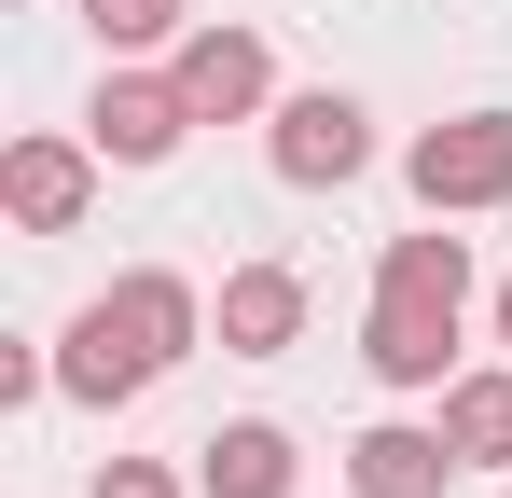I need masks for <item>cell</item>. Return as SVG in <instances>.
I'll use <instances>...</instances> for the list:
<instances>
[{
  "label": "cell",
  "mask_w": 512,
  "mask_h": 498,
  "mask_svg": "<svg viewBox=\"0 0 512 498\" xmlns=\"http://www.w3.org/2000/svg\"><path fill=\"white\" fill-rule=\"evenodd\" d=\"M457 332H471V236H388L374 263V319H360V360H374V388H402V402H443L457 388Z\"/></svg>",
  "instance_id": "obj_1"
},
{
  "label": "cell",
  "mask_w": 512,
  "mask_h": 498,
  "mask_svg": "<svg viewBox=\"0 0 512 498\" xmlns=\"http://www.w3.org/2000/svg\"><path fill=\"white\" fill-rule=\"evenodd\" d=\"M429 222H471V208H512V111H443L416 125V153H402Z\"/></svg>",
  "instance_id": "obj_2"
},
{
  "label": "cell",
  "mask_w": 512,
  "mask_h": 498,
  "mask_svg": "<svg viewBox=\"0 0 512 498\" xmlns=\"http://www.w3.org/2000/svg\"><path fill=\"white\" fill-rule=\"evenodd\" d=\"M263 166H277L291 194H346V180L374 166V111H360L346 83H305V97L263 111Z\"/></svg>",
  "instance_id": "obj_3"
},
{
  "label": "cell",
  "mask_w": 512,
  "mask_h": 498,
  "mask_svg": "<svg viewBox=\"0 0 512 498\" xmlns=\"http://www.w3.org/2000/svg\"><path fill=\"white\" fill-rule=\"evenodd\" d=\"M167 70H180V97H194V125H250V111H277V56H263V28H236V14L180 28Z\"/></svg>",
  "instance_id": "obj_4"
},
{
  "label": "cell",
  "mask_w": 512,
  "mask_h": 498,
  "mask_svg": "<svg viewBox=\"0 0 512 498\" xmlns=\"http://www.w3.org/2000/svg\"><path fill=\"white\" fill-rule=\"evenodd\" d=\"M84 139H97L111 166H167L180 139H194L180 70H125V56H111V70H97V97H84Z\"/></svg>",
  "instance_id": "obj_5"
},
{
  "label": "cell",
  "mask_w": 512,
  "mask_h": 498,
  "mask_svg": "<svg viewBox=\"0 0 512 498\" xmlns=\"http://www.w3.org/2000/svg\"><path fill=\"white\" fill-rule=\"evenodd\" d=\"M97 139H14L0 153V208L28 222V236H84V208H97Z\"/></svg>",
  "instance_id": "obj_6"
},
{
  "label": "cell",
  "mask_w": 512,
  "mask_h": 498,
  "mask_svg": "<svg viewBox=\"0 0 512 498\" xmlns=\"http://www.w3.org/2000/svg\"><path fill=\"white\" fill-rule=\"evenodd\" d=\"M97 319L125 332V346H139L153 374H180V360L208 346V291H194V277H167V263H125V277L97 291Z\"/></svg>",
  "instance_id": "obj_7"
},
{
  "label": "cell",
  "mask_w": 512,
  "mask_h": 498,
  "mask_svg": "<svg viewBox=\"0 0 512 498\" xmlns=\"http://www.w3.org/2000/svg\"><path fill=\"white\" fill-rule=\"evenodd\" d=\"M208 346H222V360H277V346H305V277H291V263H222V291H208Z\"/></svg>",
  "instance_id": "obj_8"
},
{
  "label": "cell",
  "mask_w": 512,
  "mask_h": 498,
  "mask_svg": "<svg viewBox=\"0 0 512 498\" xmlns=\"http://www.w3.org/2000/svg\"><path fill=\"white\" fill-rule=\"evenodd\" d=\"M194 485H208V498H291V485H305V443H291L277 415H236V429L194 443Z\"/></svg>",
  "instance_id": "obj_9"
},
{
  "label": "cell",
  "mask_w": 512,
  "mask_h": 498,
  "mask_svg": "<svg viewBox=\"0 0 512 498\" xmlns=\"http://www.w3.org/2000/svg\"><path fill=\"white\" fill-rule=\"evenodd\" d=\"M443 485H457L443 415H429V429H402V415H388V429H360V443H346V498H443Z\"/></svg>",
  "instance_id": "obj_10"
},
{
  "label": "cell",
  "mask_w": 512,
  "mask_h": 498,
  "mask_svg": "<svg viewBox=\"0 0 512 498\" xmlns=\"http://www.w3.org/2000/svg\"><path fill=\"white\" fill-rule=\"evenodd\" d=\"M56 388H70V402H84V415H125V402H139V388H153V360H139V346H125V332H111V319H97V305H84V319L56 332Z\"/></svg>",
  "instance_id": "obj_11"
},
{
  "label": "cell",
  "mask_w": 512,
  "mask_h": 498,
  "mask_svg": "<svg viewBox=\"0 0 512 498\" xmlns=\"http://www.w3.org/2000/svg\"><path fill=\"white\" fill-rule=\"evenodd\" d=\"M443 443H457V471H512V360L443 388Z\"/></svg>",
  "instance_id": "obj_12"
},
{
  "label": "cell",
  "mask_w": 512,
  "mask_h": 498,
  "mask_svg": "<svg viewBox=\"0 0 512 498\" xmlns=\"http://www.w3.org/2000/svg\"><path fill=\"white\" fill-rule=\"evenodd\" d=\"M84 28H97V56H167L194 28V0H84Z\"/></svg>",
  "instance_id": "obj_13"
},
{
  "label": "cell",
  "mask_w": 512,
  "mask_h": 498,
  "mask_svg": "<svg viewBox=\"0 0 512 498\" xmlns=\"http://www.w3.org/2000/svg\"><path fill=\"white\" fill-rule=\"evenodd\" d=\"M84 498H208V485H180L167 457H111V471H97Z\"/></svg>",
  "instance_id": "obj_14"
},
{
  "label": "cell",
  "mask_w": 512,
  "mask_h": 498,
  "mask_svg": "<svg viewBox=\"0 0 512 498\" xmlns=\"http://www.w3.org/2000/svg\"><path fill=\"white\" fill-rule=\"evenodd\" d=\"M485 319H499V346H512V277H499V305H485Z\"/></svg>",
  "instance_id": "obj_15"
},
{
  "label": "cell",
  "mask_w": 512,
  "mask_h": 498,
  "mask_svg": "<svg viewBox=\"0 0 512 498\" xmlns=\"http://www.w3.org/2000/svg\"><path fill=\"white\" fill-rule=\"evenodd\" d=\"M499 498H512V485H499Z\"/></svg>",
  "instance_id": "obj_16"
}]
</instances>
